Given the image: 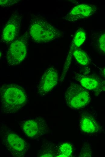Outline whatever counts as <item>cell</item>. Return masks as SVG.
<instances>
[{
    "label": "cell",
    "mask_w": 105,
    "mask_h": 157,
    "mask_svg": "<svg viewBox=\"0 0 105 157\" xmlns=\"http://www.w3.org/2000/svg\"><path fill=\"white\" fill-rule=\"evenodd\" d=\"M20 0H3L0 1V5L2 7H8L18 2Z\"/></svg>",
    "instance_id": "obj_17"
},
{
    "label": "cell",
    "mask_w": 105,
    "mask_h": 157,
    "mask_svg": "<svg viewBox=\"0 0 105 157\" xmlns=\"http://www.w3.org/2000/svg\"><path fill=\"white\" fill-rule=\"evenodd\" d=\"M92 40L98 50L105 54V30L94 33L92 35Z\"/></svg>",
    "instance_id": "obj_13"
},
{
    "label": "cell",
    "mask_w": 105,
    "mask_h": 157,
    "mask_svg": "<svg viewBox=\"0 0 105 157\" xmlns=\"http://www.w3.org/2000/svg\"><path fill=\"white\" fill-rule=\"evenodd\" d=\"M1 110L7 114L14 113L24 107L27 96L24 88L13 84H5L0 88Z\"/></svg>",
    "instance_id": "obj_1"
},
{
    "label": "cell",
    "mask_w": 105,
    "mask_h": 157,
    "mask_svg": "<svg viewBox=\"0 0 105 157\" xmlns=\"http://www.w3.org/2000/svg\"><path fill=\"white\" fill-rule=\"evenodd\" d=\"M80 126L82 131L88 133L96 132L99 127L96 120L88 115L84 116L82 117L80 121Z\"/></svg>",
    "instance_id": "obj_12"
},
{
    "label": "cell",
    "mask_w": 105,
    "mask_h": 157,
    "mask_svg": "<svg viewBox=\"0 0 105 157\" xmlns=\"http://www.w3.org/2000/svg\"><path fill=\"white\" fill-rule=\"evenodd\" d=\"M29 36L27 30L11 43L6 56L8 65L11 66L18 65L25 59L27 53V45Z\"/></svg>",
    "instance_id": "obj_4"
},
{
    "label": "cell",
    "mask_w": 105,
    "mask_h": 157,
    "mask_svg": "<svg viewBox=\"0 0 105 157\" xmlns=\"http://www.w3.org/2000/svg\"><path fill=\"white\" fill-rule=\"evenodd\" d=\"M97 9V7L93 4H80L73 8L63 18L69 21L74 22L91 16Z\"/></svg>",
    "instance_id": "obj_10"
},
{
    "label": "cell",
    "mask_w": 105,
    "mask_h": 157,
    "mask_svg": "<svg viewBox=\"0 0 105 157\" xmlns=\"http://www.w3.org/2000/svg\"><path fill=\"white\" fill-rule=\"evenodd\" d=\"M66 103L70 107L74 109L83 108L90 101V95L88 90L77 84H71L65 94Z\"/></svg>",
    "instance_id": "obj_5"
},
{
    "label": "cell",
    "mask_w": 105,
    "mask_h": 157,
    "mask_svg": "<svg viewBox=\"0 0 105 157\" xmlns=\"http://www.w3.org/2000/svg\"><path fill=\"white\" fill-rule=\"evenodd\" d=\"M28 31L33 40L37 43H49L62 35L58 29L40 15L33 16Z\"/></svg>",
    "instance_id": "obj_2"
},
{
    "label": "cell",
    "mask_w": 105,
    "mask_h": 157,
    "mask_svg": "<svg viewBox=\"0 0 105 157\" xmlns=\"http://www.w3.org/2000/svg\"><path fill=\"white\" fill-rule=\"evenodd\" d=\"M22 18V14L19 13L15 12L12 14L2 30L1 42L11 43L18 37Z\"/></svg>",
    "instance_id": "obj_7"
},
{
    "label": "cell",
    "mask_w": 105,
    "mask_h": 157,
    "mask_svg": "<svg viewBox=\"0 0 105 157\" xmlns=\"http://www.w3.org/2000/svg\"><path fill=\"white\" fill-rule=\"evenodd\" d=\"M75 74V79L85 89L93 91L96 94L105 91V80L93 75L77 73Z\"/></svg>",
    "instance_id": "obj_8"
},
{
    "label": "cell",
    "mask_w": 105,
    "mask_h": 157,
    "mask_svg": "<svg viewBox=\"0 0 105 157\" xmlns=\"http://www.w3.org/2000/svg\"><path fill=\"white\" fill-rule=\"evenodd\" d=\"M103 73L105 77V68L103 69Z\"/></svg>",
    "instance_id": "obj_18"
},
{
    "label": "cell",
    "mask_w": 105,
    "mask_h": 157,
    "mask_svg": "<svg viewBox=\"0 0 105 157\" xmlns=\"http://www.w3.org/2000/svg\"><path fill=\"white\" fill-rule=\"evenodd\" d=\"M20 125L25 135L31 138H38L43 135L49 130L47 125L42 117L22 121Z\"/></svg>",
    "instance_id": "obj_6"
},
{
    "label": "cell",
    "mask_w": 105,
    "mask_h": 157,
    "mask_svg": "<svg viewBox=\"0 0 105 157\" xmlns=\"http://www.w3.org/2000/svg\"><path fill=\"white\" fill-rule=\"evenodd\" d=\"M57 152L53 146L48 142L43 143L39 151L37 156L39 157H53Z\"/></svg>",
    "instance_id": "obj_14"
},
{
    "label": "cell",
    "mask_w": 105,
    "mask_h": 157,
    "mask_svg": "<svg viewBox=\"0 0 105 157\" xmlns=\"http://www.w3.org/2000/svg\"><path fill=\"white\" fill-rule=\"evenodd\" d=\"M1 133L2 143L12 156L23 157L25 155L29 146L25 140L5 124L2 125Z\"/></svg>",
    "instance_id": "obj_3"
},
{
    "label": "cell",
    "mask_w": 105,
    "mask_h": 157,
    "mask_svg": "<svg viewBox=\"0 0 105 157\" xmlns=\"http://www.w3.org/2000/svg\"><path fill=\"white\" fill-rule=\"evenodd\" d=\"M58 72L53 67L48 68L44 72L38 88V93L44 95L51 91L57 84L58 80Z\"/></svg>",
    "instance_id": "obj_9"
},
{
    "label": "cell",
    "mask_w": 105,
    "mask_h": 157,
    "mask_svg": "<svg viewBox=\"0 0 105 157\" xmlns=\"http://www.w3.org/2000/svg\"><path fill=\"white\" fill-rule=\"evenodd\" d=\"M73 151L72 146L68 143L61 144L57 152V157H70L71 156Z\"/></svg>",
    "instance_id": "obj_16"
},
{
    "label": "cell",
    "mask_w": 105,
    "mask_h": 157,
    "mask_svg": "<svg viewBox=\"0 0 105 157\" xmlns=\"http://www.w3.org/2000/svg\"><path fill=\"white\" fill-rule=\"evenodd\" d=\"M86 37L85 30L82 28L79 29L74 35L70 46V50L66 60L65 63L62 75L60 77V81H62L71 63L73 53L76 48H79L84 42Z\"/></svg>",
    "instance_id": "obj_11"
},
{
    "label": "cell",
    "mask_w": 105,
    "mask_h": 157,
    "mask_svg": "<svg viewBox=\"0 0 105 157\" xmlns=\"http://www.w3.org/2000/svg\"><path fill=\"white\" fill-rule=\"evenodd\" d=\"M74 56L78 62L83 66H87L90 62V59L86 53L79 48L75 49L73 53Z\"/></svg>",
    "instance_id": "obj_15"
}]
</instances>
